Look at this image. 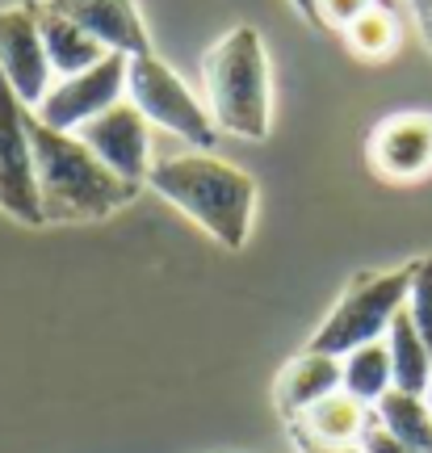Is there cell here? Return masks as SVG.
Returning a JSON list of instances; mask_svg holds the SVG:
<instances>
[{
    "mask_svg": "<svg viewBox=\"0 0 432 453\" xmlns=\"http://www.w3.org/2000/svg\"><path fill=\"white\" fill-rule=\"evenodd\" d=\"M147 185L173 202L176 211L210 231L223 248H243L252 235V214H257V180L243 168L219 160L210 151H185V156H164L151 164Z\"/></svg>",
    "mask_w": 432,
    "mask_h": 453,
    "instance_id": "7a4b0ae2",
    "label": "cell"
},
{
    "mask_svg": "<svg viewBox=\"0 0 432 453\" xmlns=\"http://www.w3.org/2000/svg\"><path fill=\"white\" fill-rule=\"evenodd\" d=\"M340 390L352 395L357 403L374 407L386 390H395V373H390V349L386 340H374V344H361L352 353L340 357Z\"/></svg>",
    "mask_w": 432,
    "mask_h": 453,
    "instance_id": "2e32d148",
    "label": "cell"
},
{
    "mask_svg": "<svg viewBox=\"0 0 432 453\" xmlns=\"http://www.w3.org/2000/svg\"><path fill=\"white\" fill-rule=\"evenodd\" d=\"M361 449H366V453H416V449H407L403 441L390 437L386 428H378V420H369L366 437H361Z\"/></svg>",
    "mask_w": 432,
    "mask_h": 453,
    "instance_id": "44dd1931",
    "label": "cell"
},
{
    "mask_svg": "<svg viewBox=\"0 0 432 453\" xmlns=\"http://www.w3.org/2000/svg\"><path fill=\"white\" fill-rule=\"evenodd\" d=\"M403 311L412 315L420 340L428 344L432 353V252L416 260V273H412V290H407V307Z\"/></svg>",
    "mask_w": 432,
    "mask_h": 453,
    "instance_id": "d6986e66",
    "label": "cell"
},
{
    "mask_svg": "<svg viewBox=\"0 0 432 453\" xmlns=\"http://www.w3.org/2000/svg\"><path fill=\"white\" fill-rule=\"evenodd\" d=\"M0 76L26 110H38L50 93V64L38 34V0L0 9Z\"/></svg>",
    "mask_w": 432,
    "mask_h": 453,
    "instance_id": "ba28073f",
    "label": "cell"
},
{
    "mask_svg": "<svg viewBox=\"0 0 432 453\" xmlns=\"http://www.w3.org/2000/svg\"><path fill=\"white\" fill-rule=\"evenodd\" d=\"M424 403H428V411H432V382H428V395H424Z\"/></svg>",
    "mask_w": 432,
    "mask_h": 453,
    "instance_id": "d4e9b609",
    "label": "cell"
},
{
    "mask_svg": "<svg viewBox=\"0 0 432 453\" xmlns=\"http://www.w3.org/2000/svg\"><path fill=\"white\" fill-rule=\"evenodd\" d=\"M294 9L306 17V26H315V30H328V26H323V17H320V0H294Z\"/></svg>",
    "mask_w": 432,
    "mask_h": 453,
    "instance_id": "cb8c5ba5",
    "label": "cell"
},
{
    "mask_svg": "<svg viewBox=\"0 0 432 453\" xmlns=\"http://www.w3.org/2000/svg\"><path fill=\"white\" fill-rule=\"evenodd\" d=\"M386 349H390V373H395V390H407V395H428L432 382V353L428 344L420 340L412 315L399 311L395 324L386 332Z\"/></svg>",
    "mask_w": 432,
    "mask_h": 453,
    "instance_id": "9a60e30c",
    "label": "cell"
},
{
    "mask_svg": "<svg viewBox=\"0 0 432 453\" xmlns=\"http://www.w3.org/2000/svg\"><path fill=\"white\" fill-rule=\"evenodd\" d=\"M374 420L395 441H403L407 449L432 453V411H428V403H424V395L386 390L382 399L374 403Z\"/></svg>",
    "mask_w": 432,
    "mask_h": 453,
    "instance_id": "e0dca14e",
    "label": "cell"
},
{
    "mask_svg": "<svg viewBox=\"0 0 432 453\" xmlns=\"http://www.w3.org/2000/svg\"><path fill=\"white\" fill-rule=\"evenodd\" d=\"M42 4L67 21H76L105 50H118L127 59L151 55V38H147V26L135 0H42Z\"/></svg>",
    "mask_w": 432,
    "mask_h": 453,
    "instance_id": "8fae6325",
    "label": "cell"
},
{
    "mask_svg": "<svg viewBox=\"0 0 432 453\" xmlns=\"http://www.w3.org/2000/svg\"><path fill=\"white\" fill-rule=\"evenodd\" d=\"M344 42H349L352 55H361V59H386L390 50L399 47V17L374 0L352 26H344Z\"/></svg>",
    "mask_w": 432,
    "mask_h": 453,
    "instance_id": "ac0fdd59",
    "label": "cell"
},
{
    "mask_svg": "<svg viewBox=\"0 0 432 453\" xmlns=\"http://www.w3.org/2000/svg\"><path fill=\"white\" fill-rule=\"evenodd\" d=\"M303 453H366L361 445H320V441H306V437H294Z\"/></svg>",
    "mask_w": 432,
    "mask_h": 453,
    "instance_id": "603a6c76",
    "label": "cell"
},
{
    "mask_svg": "<svg viewBox=\"0 0 432 453\" xmlns=\"http://www.w3.org/2000/svg\"><path fill=\"white\" fill-rule=\"evenodd\" d=\"M369 164L386 180H420L432 173V113H390L369 134Z\"/></svg>",
    "mask_w": 432,
    "mask_h": 453,
    "instance_id": "30bf717a",
    "label": "cell"
},
{
    "mask_svg": "<svg viewBox=\"0 0 432 453\" xmlns=\"http://www.w3.org/2000/svg\"><path fill=\"white\" fill-rule=\"evenodd\" d=\"M369 420H374V407L357 403L352 395L336 390V395L320 399L315 407H306L289 428H294V437L320 441V445H361Z\"/></svg>",
    "mask_w": 432,
    "mask_h": 453,
    "instance_id": "4fadbf2b",
    "label": "cell"
},
{
    "mask_svg": "<svg viewBox=\"0 0 432 453\" xmlns=\"http://www.w3.org/2000/svg\"><path fill=\"white\" fill-rule=\"evenodd\" d=\"M127 93L139 105L147 122L173 130L176 139H185L193 147H214L219 127L202 101L189 93V84L176 76L173 67L156 59V55H135L127 64Z\"/></svg>",
    "mask_w": 432,
    "mask_h": 453,
    "instance_id": "5b68a950",
    "label": "cell"
},
{
    "mask_svg": "<svg viewBox=\"0 0 432 453\" xmlns=\"http://www.w3.org/2000/svg\"><path fill=\"white\" fill-rule=\"evenodd\" d=\"M412 273H416V260L399 265V269H382V273H374V269L352 273V281L336 298V307L328 311V319L315 327V336L306 340V349L344 357L352 349H361V344L382 340L395 324V315L407 307Z\"/></svg>",
    "mask_w": 432,
    "mask_h": 453,
    "instance_id": "277c9868",
    "label": "cell"
},
{
    "mask_svg": "<svg viewBox=\"0 0 432 453\" xmlns=\"http://www.w3.org/2000/svg\"><path fill=\"white\" fill-rule=\"evenodd\" d=\"M336 390H340V357L311 353V349H306V353H298L294 361H286V370L277 373V382H273V403H277V411L294 424L306 407H315L320 399L336 395Z\"/></svg>",
    "mask_w": 432,
    "mask_h": 453,
    "instance_id": "7c38bea8",
    "label": "cell"
},
{
    "mask_svg": "<svg viewBox=\"0 0 432 453\" xmlns=\"http://www.w3.org/2000/svg\"><path fill=\"white\" fill-rule=\"evenodd\" d=\"M30 110L17 101L9 81L0 76V211L21 226H42L38 177H34V147L26 130Z\"/></svg>",
    "mask_w": 432,
    "mask_h": 453,
    "instance_id": "8992f818",
    "label": "cell"
},
{
    "mask_svg": "<svg viewBox=\"0 0 432 453\" xmlns=\"http://www.w3.org/2000/svg\"><path fill=\"white\" fill-rule=\"evenodd\" d=\"M127 55L110 50L105 59L81 76H64L59 84H50V93L42 97L38 110H30L42 127L64 130V134H76L84 122H93L96 113H105L110 105L122 101L127 93Z\"/></svg>",
    "mask_w": 432,
    "mask_h": 453,
    "instance_id": "52a82bcc",
    "label": "cell"
},
{
    "mask_svg": "<svg viewBox=\"0 0 432 453\" xmlns=\"http://www.w3.org/2000/svg\"><path fill=\"white\" fill-rule=\"evenodd\" d=\"M374 0H320V17L323 26H336V30H344V26H352L357 17L366 13Z\"/></svg>",
    "mask_w": 432,
    "mask_h": 453,
    "instance_id": "ffe728a7",
    "label": "cell"
},
{
    "mask_svg": "<svg viewBox=\"0 0 432 453\" xmlns=\"http://www.w3.org/2000/svg\"><path fill=\"white\" fill-rule=\"evenodd\" d=\"M202 81H206V110L214 127L240 139L269 134V59L252 26L227 30L206 50Z\"/></svg>",
    "mask_w": 432,
    "mask_h": 453,
    "instance_id": "3957f363",
    "label": "cell"
},
{
    "mask_svg": "<svg viewBox=\"0 0 432 453\" xmlns=\"http://www.w3.org/2000/svg\"><path fill=\"white\" fill-rule=\"evenodd\" d=\"M26 130H30L38 202L47 223H96L139 197V185L110 173L76 134L42 127L34 113L26 118Z\"/></svg>",
    "mask_w": 432,
    "mask_h": 453,
    "instance_id": "6da1fadb",
    "label": "cell"
},
{
    "mask_svg": "<svg viewBox=\"0 0 432 453\" xmlns=\"http://www.w3.org/2000/svg\"><path fill=\"white\" fill-rule=\"evenodd\" d=\"M412 13H416V26H420L424 47L432 50V0H412Z\"/></svg>",
    "mask_w": 432,
    "mask_h": 453,
    "instance_id": "7402d4cb",
    "label": "cell"
},
{
    "mask_svg": "<svg viewBox=\"0 0 432 453\" xmlns=\"http://www.w3.org/2000/svg\"><path fill=\"white\" fill-rule=\"evenodd\" d=\"M38 34H42V50H47L50 72H64V76H81V72L96 67L110 55L96 38H89V34L81 30L76 21L59 17L55 9H47L42 0H38Z\"/></svg>",
    "mask_w": 432,
    "mask_h": 453,
    "instance_id": "5bb4252c",
    "label": "cell"
},
{
    "mask_svg": "<svg viewBox=\"0 0 432 453\" xmlns=\"http://www.w3.org/2000/svg\"><path fill=\"white\" fill-rule=\"evenodd\" d=\"M76 139L110 173H118L130 185H147V173H151V164H147V118L139 113L135 101H118L105 113H96L93 122H84L76 130Z\"/></svg>",
    "mask_w": 432,
    "mask_h": 453,
    "instance_id": "9c48e42d",
    "label": "cell"
}]
</instances>
